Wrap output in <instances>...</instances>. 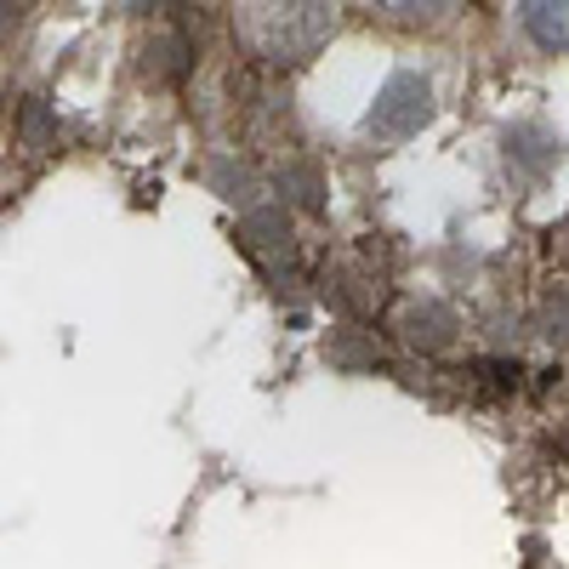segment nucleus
I'll use <instances>...</instances> for the list:
<instances>
[{"label": "nucleus", "mask_w": 569, "mask_h": 569, "mask_svg": "<svg viewBox=\"0 0 569 569\" xmlns=\"http://www.w3.org/2000/svg\"><path fill=\"white\" fill-rule=\"evenodd\" d=\"M330 0H246V40L268 63H302L330 40Z\"/></svg>", "instance_id": "obj_1"}, {"label": "nucleus", "mask_w": 569, "mask_h": 569, "mask_svg": "<svg viewBox=\"0 0 569 569\" xmlns=\"http://www.w3.org/2000/svg\"><path fill=\"white\" fill-rule=\"evenodd\" d=\"M376 12H388V18H439L450 0H370Z\"/></svg>", "instance_id": "obj_4"}, {"label": "nucleus", "mask_w": 569, "mask_h": 569, "mask_svg": "<svg viewBox=\"0 0 569 569\" xmlns=\"http://www.w3.org/2000/svg\"><path fill=\"white\" fill-rule=\"evenodd\" d=\"M525 34L541 52H569V0H525Z\"/></svg>", "instance_id": "obj_3"}, {"label": "nucleus", "mask_w": 569, "mask_h": 569, "mask_svg": "<svg viewBox=\"0 0 569 569\" xmlns=\"http://www.w3.org/2000/svg\"><path fill=\"white\" fill-rule=\"evenodd\" d=\"M427 114H433V91H427V80L421 74H393L382 86V98H376L365 131L376 142H405V137H416L427 126Z\"/></svg>", "instance_id": "obj_2"}]
</instances>
